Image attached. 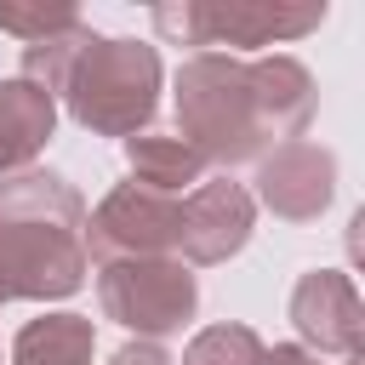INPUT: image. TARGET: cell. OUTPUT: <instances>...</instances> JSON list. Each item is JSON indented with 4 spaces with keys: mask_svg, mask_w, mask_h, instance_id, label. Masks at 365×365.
<instances>
[{
    "mask_svg": "<svg viewBox=\"0 0 365 365\" xmlns=\"http://www.w3.org/2000/svg\"><path fill=\"white\" fill-rule=\"evenodd\" d=\"M51 125H57L51 91H40V86L23 80V74H17V80H0V171L29 165V160L46 148Z\"/></svg>",
    "mask_w": 365,
    "mask_h": 365,
    "instance_id": "30bf717a",
    "label": "cell"
},
{
    "mask_svg": "<svg viewBox=\"0 0 365 365\" xmlns=\"http://www.w3.org/2000/svg\"><path fill=\"white\" fill-rule=\"evenodd\" d=\"M80 194L63 177L23 171L0 182V302L68 297L86 279Z\"/></svg>",
    "mask_w": 365,
    "mask_h": 365,
    "instance_id": "7a4b0ae2",
    "label": "cell"
},
{
    "mask_svg": "<svg viewBox=\"0 0 365 365\" xmlns=\"http://www.w3.org/2000/svg\"><path fill=\"white\" fill-rule=\"evenodd\" d=\"M262 200L291 222L319 217L325 200H331V154H319L314 143H297V148L274 154L262 165Z\"/></svg>",
    "mask_w": 365,
    "mask_h": 365,
    "instance_id": "ba28073f",
    "label": "cell"
},
{
    "mask_svg": "<svg viewBox=\"0 0 365 365\" xmlns=\"http://www.w3.org/2000/svg\"><path fill=\"white\" fill-rule=\"evenodd\" d=\"M80 245L97 262L165 257L177 245V200H165V194H154L143 182H125V188H114L97 205V217H91V228H86Z\"/></svg>",
    "mask_w": 365,
    "mask_h": 365,
    "instance_id": "8992f818",
    "label": "cell"
},
{
    "mask_svg": "<svg viewBox=\"0 0 365 365\" xmlns=\"http://www.w3.org/2000/svg\"><path fill=\"white\" fill-rule=\"evenodd\" d=\"M131 171H137L143 188H154L165 200L205 182V160L182 137H131Z\"/></svg>",
    "mask_w": 365,
    "mask_h": 365,
    "instance_id": "7c38bea8",
    "label": "cell"
},
{
    "mask_svg": "<svg viewBox=\"0 0 365 365\" xmlns=\"http://www.w3.org/2000/svg\"><path fill=\"white\" fill-rule=\"evenodd\" d=\"M251 234V200L234 182H200L188 200H177V245L188 262H222Z\"/></svg>",
    "mask_w": 365,
    "mask_h": 365,
    "instance_id": "52a82bcc",
    "label": "cell"
},
{
    "mask_svg": "<svg viewBox=\"0 0 365 365\" xmlns=\"http://www.w3.org/2000/svg\"><path fill=\"white\" fill-rule=\"evenodd\" d=\"M308 108H314V91L291 57L245 68L222 51H205L177 74L182 143L200 160H228V165L251 160L262 143L302 131Z\"/></svg>",
    "mask_w": 365,
    "mask_h": 365,
    "instance_id": "6da1fadb",
    "label": "cell"
},
{
    "mask_svg": "<svg viewBox=\"0 0 365 365\" xmlns=\"http://www.w3.org/2000/svg\"><path fill=\"white\" fill-rule=\"evenodd\" d=\"M325 17V6H160L154 29L177 34L182 46H268V40H291L308 34Z\"/></svg>",
    "mask_w": 365,
    "mask_h": 365,
    "instance_id": "5b68a950",
    "label": "cell"
},
{
    "mask_svg": "<svg viewBox=\"0 0 365 365\" xmlns=\"http://www.w3.org/2000/svg\"><path fill=\"white\" fill-rule=\"evenodd\" d=\"M291 319L319 348H342V354L359 348V297L342 274H308L291 297Z\"/></svg>",
    "mask_w": 365,
    "mask_h": 365,
    "instance_id": "9c48e42d",
    "label": "cell"
},
{
    "mask_svg": "<svg viewBox=\"0 0 365 365\" xmlns=\"http://www.w3.org/2000/svg\"><path fill=\"white\" fill-rule=\"evenodd\" d=\"M262 365H319V354H308V348H274V354H262Z\"/></svg>",
    "mask_w": 365,
    "mask_h": 365,
    "instance_id": "2e32d148",
    "label": "cell"
},
{
    "mask_svg": "<svg viewBox=\"0 0 365 365\" xmlns=\"http://www.w3.org/2000/svg\"><path fill=\"white\" fill-rule=\"evenodd\" d=\"M97 297L108 319L143 336H165L194 314V274L177 257H125V262H103Z\"/></svg>",
    "mask_w": 365,
    "mask_h": 365,
    "instance_id": "277c9868",
    "label": "cell"
},
{
    "mask_svg": "<svg viewBox=\"0 0 365 365\" xmlns=\"http://www.w3.org/2000/svg\"><path fill=\"white\" fill-rule=\"evenodd\" d=\"M108 365H171V359H165V354H160L154 342H131V348H120V354H114Z\"/></svg>",
    "mask_w": 365,
    "mask_h": 365,
    "instance_id": "9a60e30c",
    "label": "cell"
},
{
    "mask_svg": "<svg viewBox=\"0 0 365 365\" xmlns=\"http://www.w3.org/2000/svg\"><path fill=\"white\" fill-rule=\"evenodd\" d=\"M57 91L68 97L80 125H91L103 137H131L154 114L160 57L143 40H97V34H86V46L74 51V63H68Z\"/></svg>",
    "mask_w": 365,
    "mask_h": 365,
    "instance_id": "3957f363",
    "label": "cell"
},
{
    "mask_svg": "<svg viewBox=\"0 0 365 365\" xmlns=\"http://www.w3.org/2000/svg\"><path fill=\"white\" fill-rule=\"evenodd\" d=\"M182 365H262V342L245 325H211L188 342Z\"/></svg>",
    "mask_w": 365,
    "mask_h": 365,
    "instance_id": "4fadbf2b",
    "label": "cell"
},
{
    "mask_svg": "<svg viewBox=\"0 0 365 365\" xmlns=\"http://www.w3.org/2000/svg\"><path fill=\"white\" fill-rule=\"evenodd\" d=\"M11 365H91V325L80 314H46L17 331Z\"/></svg>",
    "mask_w": 365,
    "mask_h": 365,
    "instance_id": "8fae6325",
    "label": "cell"
},
{
    "mask_svg": "<svg viewBox=\"0 0 365 365\" xmlns=\"http://www.w3.org/2000/svg\"><path fill=\"white\" fill-rule=\"evenodd\" d=\"M74 23H80L74 6H0V29L23 34L29 46L34 40H51V34H68Z\"/></svg>",
    "mask_w": 365,
    "mask_h": 365,
    "instance_id": "5bb4252c",
    "label": "cell"
}]
</instances>
